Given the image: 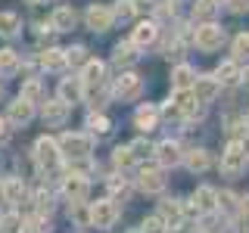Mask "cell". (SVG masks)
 I'll list each match as a JSON object with an SVG mask.
<instances>
[{"mask_svg":"<svg viewBox=\"0 0 249 233\" xmlns=\"http://www.w3.org/2000/svg\"><path fill=\"white\" fill-rule=\"evenodd\" d=\"M246 159H249L246 143H240V140H231L228 150L221 152V171H224L228 177H237L240 171L246 168Z\"/></svg>","mask_w":249,"mask_h":233,"instance_id":"cell-1","label":"cell"},{"mask_svg":"<svg viewBox=\"0 0 249 233\" xmlns=\"http://www.w3.org/2000/svg\"><path fill=\"white\" fill-rule=\"evenodd\" d=\"M59 155H69V159H88L93 150V140L88 134H62L59 140Z\"/></svg>","mask_w":249,"mask_h":233,"instance_id":"cell-2","label":"cell"},{"mask_svg":"<svg viewBox=\"0 0 249 233\" xmlns=\"http://www.w3.org/2000/svg\"><path fill=\"white\" fill-rule=\"evenodd\" d=\"M115 217H119V208H115V202H112V199H100V202H93L90 212H88V221L93 224V227H100V230H109V227L115 224Z\"/></svg>","mask_w":249,"mask_h":233,"instance_id":"cell-3","label":"cell"},{"mask_svg":"<svg viewBox=\"0 0 249 233\" xmlns=\"http://www.w3.org/2000/svg\"><path fill=\"white\" fill-rule=\"evenodd\" d=\"M193 44H196L199 50L212 53V50H218V47L224 44V28L215 25V22H206V25L196 28V34H193Z\"/></svg>","mask_w":249,"mask_h":233,"instance_id":"cell-4","label":"cell"},{"mask_svg":"<svg viewBox=\"0 0 249 233\" xmlns=\"http://www.w3.org/2000/svg\"><path fill=\"white\" fill-rule=\"evenodd\" d=\"M59 159H62V155H59V146H56V140H53V137H41L35 143V162L41 168H47V171L56 168Z\"/></svg>","mask_w":249,"mask_h":233,"instance_id":"cell-5","label":"cell"},{"mask_svg":"<svg viewBox=\"0 0 249 233\" xmlns=\"http://www.w3.org/2000/svg\"><path fill=\"white\" fill-rule=\"evenodd\" d=\"M140 90H143V81L134 72H122L119 81H115V97L119 100H134V97H140Z\"/></svg>","mask_w":249,"mask_h":233,"instance_id":"cell-6","label":"cell"},{"mask_svg":"<svg viewBox=\"0 0 249 233\" xmlns=\"http://www.w3.org/2000/svg\"><path fill=\"white\" fill-rule=\"evenodd\" d=\"M218 90H221V84L215 81V75H199L196 81H193V100H196V103H212Z\"/></svg>","mask_w":249,"mask_h":233,"instance_id":"cell-7","label":"cell"},{"mask_svg":"<svg viewBox=\"0 0 249 233\" xmlns=\"http://www.w3.org/2000/svg\"><path fill=\"white\" fill-rule=\"evenodd\" d=\"M84 19H88V28H93V31H106V28H112V22H115L112 10H109V6H100V3L88 6Z\"/></svg>","mask_w":249,"mask_h":233,"instance_id":"cell-8","label":"cell"},{"mask_svg":"<svg viewBox=\"0 0 249 233\" xmlns=\"http://www.w3.org/2000/svg\"><path fill=\"white\" fill-rule=\"evenodd\" d=\"M159 217L165 227H181V221H184V208H181V202H175V199H168V202H159Z\"/></svg>","mask_w":249,"mask_h":233,"instance_id":"cell-9","label":"cell"},{"mask_svg":"<svg viewBox=\"0 0 249 233\" xmlns=\"http://www.w3.org/2000/svg\"><path fill=\"white\" fill-rule=\"evenodd\" d=\"M153 152H156V162H159V165H165V168L168 165H178V162L184 159V155H181V146H178L175 140H162Z\"/></svg>","mask_w":249,"mask_h":233,"instance_id":"cell-10","label":"cell"},{"mask_svg":"<svg viewBox=\"0 0 249 233\" xmlns=\"http://www.w3.org/2000/svg\"><path fill=\"white\" fill-rule=\"evenodd\" d=\"M6 115H10V121L13 124H28L31 118H35V106L28 103V100H22V97H16L10 109H6Z\"/></svg>","mask_w":249,"mask_h":233,"instance_id":"cell-11","label":"cell"},{"mask_svg":"<svg viewBox=\"0 0 249 233\" xmlns=\"http://www.w3.org/2000/svg\"><path fill=\"white\" fill-rule=\"evenodd\" d=\"M62 193L78 205V202H84V196H88V181H84L81 174H69L66 183H62Z\"/></svg>","mask_w":249,"mask_h":233,"instance_id":"cell-12","label":"cell"},{"mask_svg":"<svg viewBox=\"0 0 249 233\" xmlns=\"http://www.w3.org/2000/svg\"><path fill=\"white\" fill-rule=\"evenodd\" d=\"M75 22H78V13L72 6H59V10H53V16H50L53 31H69V28H75Z\"/></svg>","mask_w":249,"mask_h":233,"instance_id":"cell-13","label":"cell"},{"mask_svg":"<svg viewBox=\"0 0 249 233\" xmlns=\"http://www.w3.org/2000/svg\"><path fill=\"white\" fill-rule=\"evenodd\" d=\"M165 186V177H162L159 168H143L140 171V190L143 193H162Z\"/></svg>","mask_w":249,"mask_h":233,"instance_id":"cell-14","label":"cell"},{"mask_svg":"<svg viewBox=\"0 0 249 233\" xmlns=\"http://www.w3.org/2000/svg\"><path fill=\"white\" fill-rule=\"evenodd\" d=\"M81 93H84V84H81V78H66V81L59 84V100L62 103H78L81 100Z\"/></svg>","mask_w":249,"mask_h":233,"instance_id":"cell-15","label":"cell"},{"mask_svg":"<svg viewBox=\"0 0 249 233\" xmlns=\"http://www.w3.org/2000/svg\"><path fill=\"white\" fill-rule=\"evenodd\" d=\"M69 118V106L62 103V100H50V103H44V121L47 124H62Z\"/></svg>","mask_w":249,"mask_h":233,"instance_id":"cell-16","label":"cell"},{"mask_svg":"<svg viewBox=\"0 0 249 233\" xmlns=\"http://www.w3.org/2000/svg\"><path fill=\"white\" fill-rule=\"evenodd\" d=\"M215 205H218V193L212 186H199V190L193 193V208H196V212H212Z\"/></svg>","mask_w":249,"mask_h":233,"instance_id":"cell-17","label":"cell"},{"mask_svg":"<svg viewBox=\"0 0 249 233\" xmlns=\"http://www.w3.org/2000/svg\"><path fill=\"white\" fill-rule=\"evenodd\" d=\"M156 34H159V28H156L153 22H143V25L134 28V34H131V44H134V50H137V47H150V44L156 41Z\"/></svg>","mask_w":249,"mask_h":233,"instance_id":"cell-18","label":"cell"},{"mask_svg":"<svg viewBox=\"0 0 249 233\" xmlns=\"http://www.w3.org/2000/svg\"><path fill=\"white\" fill-rule=\"evenodd\" d=\"M25 196H28V193H25V186H22L19 177H6V181H3V199H6V202L19 205Z\"/></svg>","mask_w":249,"mask_h":233,"instance_id":"cell-19","label":"cell"},{"mask_svg":"<svg viewBox=\"0 0 249 233\" xmlns=\"http://www.w3.org/2000/svg\"><path fill=\"white\" fill-rule=\"evenodd\" d=\"M22 68V62H19V53L16 50H0V78H10L16 75Z\"/></svg>","mask_w":249,"mask_h":233,"instance_id":"cell-20","label":"cell"},{"mask_svg":"<svg viewBox=\"0 0 249 233\" xmlns=\"http://www.w3.org/2000/svg\"><path fill=\"white\" fill-rule=\"evenodd\" d=\"M193 81H196V75H193L190 66H178L175 72H171V84H175V90H190Z\"/></svg>","mask_w":249,"mask_h":233,"instance_id":"cell-21","label":"cell"},{"mask_svg":"<svg viewBox=\"0 0 249 233\" xmlns=\"http://www.w3.org/2000/svg\"><path fill=\"white\" fill-rule=\"evenodd\" d=\"M103 72H106V66L100 59H88L84 62V72H81V84H100L103 81Z\"/></svg>","mask_w":249,"mask_h":233,"instance_id":"cell-22","label":"cell"},{"mask_svg":"<svg viewBox=\"0 0 249 233\" xmlns=\"http://www.w3.org/2000/svg\"><path fill=\"white\" fill-rule=\"evenodd\" d=\"M156 118H159V112H156L153 106H140L137 112H134V124H137V128H143V131H153L156 128Z\"/></svg>","mask_w":249,"mask_h":233,"instance_id":"cell-23","label":"cell"},{"mask_svg":"<svg viewBox=\"0 0 249 233\" xmlns=\"http://www.w3.org/2000/svg\"><path fill=\"white\" fill-rule=\"evenodd\" d=\"M184 162H187V168H190L193 174H199V171L209 168V152L206 150H190L184 155Z\"/></svg>","mask_w":249,"mask_h":233,"instance_id":"cell-24","label":"cell"},{"mask_svg":"<svg viewBox=\"0 0 249 233\" xmlns=\"http://www.w3.org/2000/svg\"><path fill=\"white\" fill-rule=\"evenodd\" d=\"M215 81L218 84H237L240 81L237 62H221V66H218V72H215Z\"/></svg>","mask_w":249,"mask_h":233,"instance_id":"cell-25","label":"cell"},{"mask_svg":"<svg viewBox=\"0 0 249 233\" xmlns=\"http://www.w3.org/2000/svg\"><path fill=\"white\" fill-rule=\"evenodd\" d=\"M41 66L50 68V72H56V68L66 66V50H56V47H50V50H44L41 56Z\"/></svg>","mask_w":249,"mask_h":233,"instance_id":"cell-26","label":"cell"},{"mask_svg":"<svg viewBox=\"0 0 249 233\" xmlns=\"http://www.w3.org/2000/svg\"><path fill=\"white\" fill-rule=\"evenodd\" d=\"M115 66H131V62H134L137 59V53H134V44H119V47H115Z\"/></svg>","mask_w":249,"mask_h":233,"instance_id":"cell-27","label":"cell"},{"mask_svg":"<svg viewBox=\"0 0 249 233\" xmlns=\"http://www.w3.org/2000/svg\"><path fill=\"white\" fill-rule=\"evenodd\" d=\"M0 233H22V217L16 212L3 215V217H0Z\"/></svg>","mask_w":249,"mask_h":233,"instance_id":"cell-28","label":"cell"},{"mask_svg":"<svg viewBox=\"0 0 249 233\" xmlns=\"http://www.w3.org/2000/svg\"><path fill=\"white\" fill-rule=\"evenodd\" d=\"M134 13H137V10H134V3H131V0H115V6H112V19L128 22Z\"/></svg>","mask_w":249,"mask_h":233,"instance_id":"cell-29","label":"cell"},{"mask_svg":"<svg viewBox=\"0 0 249 233\" xmlns=\"http://www.w3.org/2000/svg\"><path fill=\"white\" fill-rule=\"evenodd\" d=\"M16 31H19V16L0 13V34H16Z\"/></svg>","mask_w":249,"mask_h":233,"instance_id":"cell-30","label":"cell"},{"mask_svg":"<svg viewBox=\"0 0 249 233\" xmlns=\"http://www.w3.org/2000/svg\"><path fill=\"white\" fill-rule=\"evenodd\" d=\"M88 128L93 131V134L103 137V134H109V131H112V124H109L106 115H90V118H88Z\"/></svg>","mask_w":249,"mask_h":233,"instance_id":"cell-31","label":"cell"},{"mask_svg":"<svg viewBox=\"0 0 249 233\" xmlns=\"http://www.w3.org/2000/svg\"><path fill=\"white\" fill-rule=\"evenodd\" d=\"M112 162H115V168H131L134 165V155H131L128 146H119V150L112 152Z\"/></svg>","mask_w":249,"mask_h":233,"instance_id":"cell-32","label":"cell"},{"mask_svg":"<svg viewBox=\"0 0 249 233\" xmlns=\"http://www.w3.org/2000/svg\"><path fill=\"white\" fill-rule=\"evenodd\" d=\"M37 97H41V81H35V78H31L25 87H22V100H28V103L35 106V103H37Z\"/></svg>","mask_w":249,"mask_h":233,"instance_id":"cell-33","label":"cell"},{"mask_svg":"<svg viewBox=\"0 0 249 233\" xmlns=\"http://www.w3.org/2000/svg\"><path fill=\"white\" fill-rule=\"evenodd\" d=\"M233 53H237V59L249 56V34H237V41H233Z\"/></svg>","mask_w":249,"mask_h":233,"instance_id":"cell-34","label":"cell"},{"mask_svg":"<svg viewBox=\"0 0 249 233\" xmlns=\"http://www.w3.org/2000/svg\"><path fill=\"white\" fill-rule=\"evenodd\" d=\"M128 150H131V155H134V159H143V155H150V152H153V146L146 143V140H134Z\"/></svg>","mask_w":249,"mask_h":233,"instance_id":"cell-35","label":"cell"},{"mask_svg":"<svg viewBox=\"0 0 249 233\" xmlns=\"http://www.w3.org/2000/svg\"><path fill=\"white\" fill-rule=\"evenodd\" d=\"M140 233H165V224H162L159 217H146V221L140 224Z\"/></svg>","mask_w":249,"mask_h":233,"instance_id":"cell-36","label":"cell"},{"mask_svg":"<svg viewBox=\"0 0 249 233\" xmlns=\"http://www.w3.org/2000/svg\"><path fill=\"white\" fill-rule=\"evenodd\" d=\"M215 10H218V6H212L209 0H199V3H196V10H193V16H196V19H212Z\"/></svg>","mask_w":249,"mask_h":233,"instance_id":"cell-37","label":"cell"},{"mask_svg":"<svg viewBox=\"0 0 249 233\" xmlns=\"http://www.w3.org/2000/svg\"><path fill=\"white\" fill-rule=\"evenodd\" d=\"M84 47H72V50H66V62L69 66H78V62H88V56H84Z\"/></svg>","mask_w":249,"mask_h":233,"instance_id":"cell-38","label":"cell"},{"mask_svg":"<svg viewBox=\"0 0 249 233\" xmlns=\"http://www.w3.org/2000/svg\"><path fill=\"white\" fill-rule=\"evenodd\" d=\"M109 190H112L115 196H128V183L119 181V177H112V181H109Z\"/></svg>","mask_w":249,"mask_h":233,"instance_id":"cell-39","label":"cell"},{"mask_svg":"<svg viewBox=\"0 0 249 233\" xmlns=\"http://www.w3.org/2000/svg\"><path fill=\"white\" fill-rule=\"evenodd\" d=\"M231 6V13H249V0H224Z\"/></svg>","mask_w":249,"mask_h":233,"instance_id":"cell-40","label":"cell"},{"mask_svg":"<svg viewBox=\"0 0 249 233\" xmlns=\"http://www.w3.org/2000/svg\"><path fill=\"white\" fill-rule=\"evenodd\" d=\"M240 215H243V224L249 227V196H243V199H240Z\"/></svg>","mask_w":249,"mask_h":233,"instance_id":"cell-41","label":"cell"},{"mask_svg":"<svg viewBox=\"0 0 249 233\" xmlns=\"http://www.w3.org/2000/svg\"><path fill=\"white\" fill-rule=\"evenodd\" d=\"M218 205H221V208H233V193H221V196H218Z\"/></svg>","mask_w":249,"mask_h":233,"instance_id":"cell-42","label":"cell"},{"mask_svg":"<svg viewBox=\"0 0 249 233\" xmlns=\"http://www.w3.org/2000/svg\"><path fill=\"white\" fill-rule=\"evenodd\" d=\"M156 13H159V16H175V3H159Z\"/></svg>","mask_w":249,"mask_h":233,"instance_id":"cell-43","label":"cell"},{"mask_svg":"<svg viewBox=\"0 0 249 233\" xmlns=\"http://www.w3.org/2000/svg\"><path fill=\"white\" fill-rule=\"evenodd\" d=\"M22 233H41V227H37V221H31V224H22Z\"/></svg>","mask_w":249,"mask_h":233,"instance_id":"cell-44","label":"cell"},{"mask_svg":"<svg viewBox=\"0 0 249 233\" xmlns=\"http://www.w3.org/2000/svg\"><path fill=\"white\" fill-rule=\"evenodd\" d=\"M6 137H10V128H6V121L3 118H0V143H3V140Z\"/></svg>","mask_w":249,"mask_h":233,"instance_id":"cell-45","label":"cell"},{"mask_svg":"<svg viewBox=\"0 0 249 233\" xmlns=\"http://www.w3.org/2000/svg\"><path fill=\"white\" fill-rule=\"evenodd\" d=\"M240 81H246V84H249V68H246V72H240Z\"/></svg>","mask_w":249,"mask_h":233,"instance_id":"cell-46","label":"cell"},{"mask_svg":"<svg viewBox=\"0 0 249 233\" xmlns=\"http://www.w3.org/2000/svg\"><path fill=\"white\" fill-rule=\"evenodd\" d=\"M209 3H212V6H218V3H224V0H209Z\"/></svg>","mask_w":249,"mask_h":233,"instance_id":"cell-47","label":"cell"},{"mask_svg":"<svg viewBox=\"0 0 249 233\" xmlns=\"http://www.w3.org/2000/svg\"><path fill=\"white\" fill-rule=\"evenodd\" d=\"M25 3H41V0H25Z\"/></svg>","mask_w":249,"mask_h":233,"instance_id":"cell-48","label":"cell"},{"mask_svg":"<svg viewBox=\"0 0 249 233\" xmlns=\"http://www.w3.org/2000/svg\"><path fill=\"white\" fill-rule=\"evenodd\" d=\"M243 121H246V124H249V115H246V118H243Z\"/></svg>","mask_w":249,"mask_h":233,"instance_id":"cell-49","label":"cell"},{"mask_svg":"<svg viewBox=\"0 0 249 233\" xmlns=\"http://www.w3.org/2000/svg\"><path fill=\"white\" fill-rule=\"evenodd\" d=\"M0 97H3V87H0Z\"/></svg>","mask_w":249,"mask_h":233,"instance_id":"cell-50","label":"cell"},{"mask_svg":"<svg viewBox=\"0 0 249 233\" xmlns=\"http://www.w3.org/2000/svg\"><path fill=\"white\" fill-rule=\"evenodd\" d=\"M134 233H140V230H134Z\"/></svg>","mask_w":249,"mask_h":233,"instance_id":"cell-51","label":"cell"}]
</instances>
